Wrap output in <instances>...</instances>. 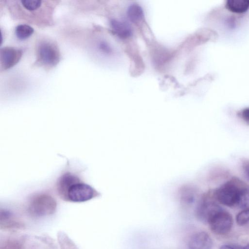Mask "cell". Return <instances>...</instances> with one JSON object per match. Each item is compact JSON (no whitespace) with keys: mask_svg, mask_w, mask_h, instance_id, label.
<instances>
[{"mask_svg":"<svg viewBox=\"0 0 249 249\" xmlns=\"http://www.w3.org/2000/svg\"><path fill=\"white\" fill-rule=\"evenodd\" d=\"M99 48L102 52L107 53H110L111 51L110 47L105 42H101L100 43Z\"/></svg>","mask_w":249,"mask_h":249,"instance_id":"cell-18","label":"cell"},{"mask_svg":"<svg viewBox=\"0 0 249 249\" xmlns=\"http://www.w3.org/2000/svg\"><path fill=\"white\" fill-rule=\"evenodd\" d=\"M225 7L227 10L235 14H242L249 9V0H228Z\"/></svg>","mask_w":249,"mask_h":249,"instance_id":"cell-11","label":"cell"},{"mask_svg":"<svg viewBox=\"0 0 249 249\" xmlns=\"http://www.w3.org/2000/svg\"><path fill=\"white\" fill-rule=\"evenodd\" d=\"M242 170L245 177L249 181V160L243 162L242 164Z\"/></svg>","mask_w":249,"mask_h":249,"instance_id":"cell-17","label":"cell"},{"mask_svg":"<svg viewBox=\"0 0 249 249\" xmlns=\"http://www.w3.org/2000/svg\"><path fill=\"white\" fill-rule=\"evenodd\" d=\"M23 51L12 47H5L0 51L1 70L9 69L16 65L21 59Z\"/></svg>","mask_w":249,"mask_h":249,"instance_id":"cell-6","label":"cell"},{"mask_svg":"<svg viewBox=\"0 0 249 249\" xmlns=\"http://www.w3.org/2000/svg\"><path fill=\"white\" fill-rule=\"evenodd\" d=\"M44 1L40 0H22L18 1V3L17 5L21 8L22 12L24 13L25 16H27L29 15V19H31V17L32 18L34 17L37 16H41L43 14L42 8H43L46 4H43Z\"/></svg>","mask_w":249,"mask_h":249,"instance_id":"cell-9","label":"cell"},{"mask_svg":"<svg viewBox=\"0 0 249 249\" xmlns=\"http://www.w3.org/2000/svg\"><path fill=\"white\" fill-rule=\"evenodd\" d=\"M187 246L188 249H212L213 241L207 232L199 231L189 237Z\"/></svg>","mask_w":249,"mask_h":249,"instance_id":"cell-8","label":"cell"},{"mask_svg":"<svg viewBox=\"0 0 249 249\" xmlns=\"http://www.w3.org/2000/svg\"><path fill=\"white\" fill-rule=\"evenodd\" d=\"M237 205L243 209H249V187L244 186L242 188Z\"/></svg>","mask_w":249,"mask_h":249,"instance_id":"cell-14","label":"cell"},{"mask_svg":"<svg viewBox=\"0 0 249 249\" xmlns=\"http://www.w3.org/2000/svg\"><path fill=\"white\" fill-rule=\"evenodd\" d=\"M239 116L246 124H249V107L242 109L239 113Z\"/></svg>","mask_w":249,"mask_h":249,"instance_id":"cell-16","label":"cell"},{"mask_svg":"<svg viewBox=\"0 0 249 249\" xmlns=\"http://www.w3.org/2000/svg\"><path fill=\"white\" fill-rule=\"evenodd\" d=\"M98 195L91 186L81 181L80 178L71 184L59 196L64 199L73 202L89 200Z\"/></svg>","mask_w":249,"mask_h":249,"instance_id":"cell-1","label":"cell"},{"mask_svg":"<svg viewBox=\"0 0 249 249\" xmlns=\"http://www.w3.org/2000/svg\"><path fill=\"white\" fill-rule=\"evenodd\" d=\"M220 249H235L232 247L229 246V245H223L221 246L220 248Z\"/></svg>","mask_w":249,"mask_h":249,"instance_id":"cell-19","label":"cell"},{"mask_svg":"<svg viewBox=\"0 0 249 249\" xmlns=\"http://www.w3.org/2000/svg\"><path fill=\"white\" fill-rule=\"evenodd\" d=\"M208 224L213 232L222 235L231 230L233 220L230 213L222 209L213 216Z\"/></svg>","mask_w":249,"mask_h":249,"instance_id":"cell-5","label":"cell"},{"mask_svg":"<svg viewBox=\"0 0 249 249\" xmlns=\"http://www.w3.org/2000/svg\"><path fill=\"white\" fill-rule=\"evenodd\" d=\"M236 220L239 225H244L249 223V209H243L236 216Z\"/></svg>","mask_w":249,"mask_h":249,"instance_id":"cell-15","label":"cell"},{"mask_svg":"<svg viewBox=\"0 0 249 249\" xmlns=\"http://www.w3.org/2000/svg\"><path fill=\"white\" fill-rule=\"evenodd\" d=\"M61 59V54L57 45L50 40L39 43L36 50V62L47 68L57 65Z\"/></svg>","mask_w":249,"mask_h":249,"instance_id":"cell-2","label":"cell"},{"mask_svg":"<svg viewBox=\"0 0 249 249\" xmlns=\"http://www.w3.org/2000/svg\"><path fill=\"white\" fill-rule=\"evenodd\" d=\"M243 249H249V244L245 246Z\"/></svg>","mask_w":249,"mask_h":249,"instance_id":"cell-20","label":"cell"},{"mask_svg":"<svg viewBox=\"0 0 249 249\" xmlns=\"http://www.w3.org/2000/svg\"><path fill=\"white\" fill-rule=\"evenodd\" d=\"M110 24L113 32L120 38L125 39L132 35L131 28L127 23L116 19H112Z\"/></svg>","mask_w":249,"mask_h":249,"instance_id":"cell-10","label":"cell"},{"mask_svg":"<svg viewBox=\"0 0 249 249\" xmlns=\"http://www.w3.org/2000/svg\"><path fill=\"white\" fill-rule=\"evenodd\" d=\"M127 15L129 20L135 23L141 22L144 16L142 8L137 4H131L128 7Z\"/></svg>","mask_w":249,"mask_h":249,"instance_id":"cell-12","label":"cell"},{"mask_svg":"<svg viewBox=\"0 0 249 249\" xmlns=\"http://www.w3.org/2000/svg\"><path fill=\"white\" fill-rule=\"evenodd\" d=\"M56 208V202L51 195L41 193L34 195L30 200L28 211L33 216H43L53 214Z\"/></svg>","mask_w":249,"mask_h":249,"instance_id":"cell-3","label":"cell"},{"mask_svg":"<svg viewBox=\"0 0 249 249\" xmlns=\"http://www.w3.org/2000/svg\"><path fill=\"white\" fill-rule=\"evenodd\" d=\"M243 187L236 180L228 181L216 189L214 193L215 197L218 202L224 205H237L240 192Z\"/></svg>","mask_w":249,"mask_h":249,"instance_id":"cell-4","label":"cell"},{"mask_svg":"<svg viewBox=\"0 0 249 249\" xmlns=\"http://www.w3.org/2000/svg\"><path fill=\"white\" fill-rule=\"evenodd\" d=\"M221 209L215 203L203 200L197 206L196 214L201 221L208 223L213 216Z\"/></svg>","mask_w":249,"mask_h":249,"instance_id":"cell-7","label":"cell"},{"mask_svg":"<svg viewBox=\"0 0 249 249\" xmlns=\"http://www.w3.org/2000/svg\"><path fill=\"white\" fill-rule=\"evenodd\" d=\"M34 32V29L27 24L18 25L15 29V34L19 40H23L31 36Z\"/></svg>","mask_w":249,"mask_h":249,"instance_id":"cell-13","label":"cell"}]
</instances>
